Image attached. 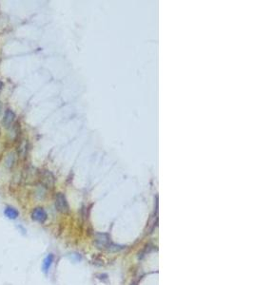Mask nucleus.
I'll list each match as a JSON object with an SVG mask.
<instances>
[{"mask_svg":"<svg viewBox=\"0 0 254 285\" xmlns=\"http://www.w3.org/2000/svg\"><path fill=\"white\" fill-rule=\"evenodd\" d=\"M55 206H56V209L61 213H67L68 212L69 206H68L66 198L63 194H61V193L57 194L56 199H55Z\"/></svg>","mask_w":254,"mask_h":285,"instance_id":"f257e3e1","label":"nucleus"},{"mask_svg":"<svg viewBox=\"0 0 254 285\" xmlns=\"http://www.w3.org/2000/svg\"><path fill=\"white\" fill-rule=\"evenodd\" d=\"M31 218L32 220H34L35 222H44L47 220V213L46 211L41 208V207H37L35 208L32 213H31Z\"/></svg>","mask_w":254,"mask_h":285,"instance_id":"f03ea898","label":"nucleus"},{"mask_svg":"<svg viewBox=\"0 0 254 285\" xmlns=\"http://www.w3.org/2000/svg\"><path fill=\"white\" fill-rule=\"evenodd\" d=\"M15 120V113L12 109H7L5 111L4 117H3V126L5 128H10Z\"/></svg>","mask_w":254,"mask_h":285,"instance_id":"7ed1b4c3","label":"nucleus"},{"mask_svg":"<svg viewBox=\"0 0 254 285\" xmlns=\"http://www.w3.org/2000/svg\"><path fill=\"white\" fill-rule=\"evenodd\" d=\"M95 243L96 245L100 248H104L109 246L110 244V238L106 234H97L95 237Z\"/></svg>","mask_w":254,"mask_h":285,"instance_id":"20e7f679","label":"nucleus"},{"mask_svg":"<svg viewBox=\"0 0 254 285\" xmlns=\"http://www.w3.org/2000/svg\"><path fill=\"white\" fill-rule=\"evenodd\" d=\"M4 214L7 218L11 219V220H15L19 216L18 210L15 209L14 207H12V206H7L4 210Z\"/></svg>","mask_w":254,"mask_h":285,"instance_id":"39448f33","label":"nucleus"},{"mask_svg":"<svg viewBox=\"0 0 254 285\" xmlns=\"http://www.w3.org/2000/svg\"><path fill=\"white\" fill-rule=\"evenodd\" d=\"M54 256L53 254H49L45 258V260L43 261V266H42V269H43L44 273H48L49 272V270H50V268H51V266H52V264L54 262Z\"/></svg>","mask_w":254,"mask_h":285,"instance_id":"423d86ee","label":"nucleus"},{"mask_svg":"<svg viewBox=\"0 0 254 285\" xmlns=\"http://www.w3.org/2000/svg\"><path fill=\"white\" fill-rule=\"evenodd\" d=\"M14 162H15V156H14V153L12 152V153H10V154L6 157L5 165H6L7 167L11 168V167L14 165Z\"/></svg>","mask_w":254,"mask_h":285,"instance_id":"0eeeda50","label":"nucleus"},{"mask_svg":"<svg viewBox=\"0 0 254 285\" xmlns=\"http://www.w3.org/2000/svg\"><path fill=\"white\" fill-rule=\"evenodd\" d=\"M3 86H4L3 82H2V81H0V92H1V90H2V89H3Z\"/></svg>","mask_w":254,"mask_h":285,"instance_id":"6e6552de","label":"nucleus"},{"mask_svg":"<svg viewBox=\"0 0 254 285\" xmlns=\"http://www.w3.org/2000/svg\"><path fill=\"white\" fill-rule=\"evenodd\" d=\"M0 134H1V130H0Z\"/></svg>","mask_w":254,"mask_h":285,"instance_id":"1a4fd4ad","label":"nucleus"}]
</instances>
